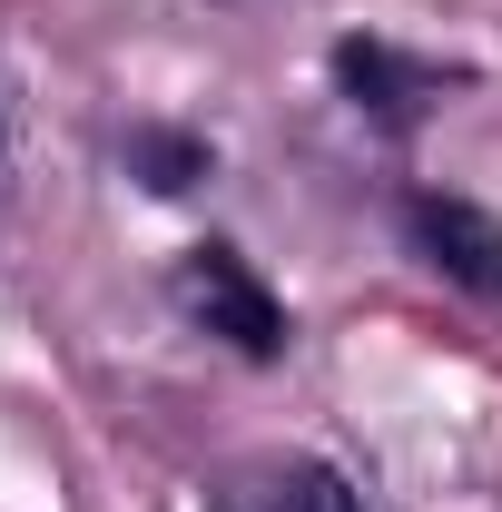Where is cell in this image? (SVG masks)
<instances>
[{"label":"cell","instance_id":"6da1fadb","mask_svg":"<svg viewBox=\"0 0 502 512\" xmlns=\"http://www.w3.org/2000/svg\"><path fill=\"white\" fill-rule=\"evenodd\" d=\"M178 306H188L207 335H227L247 365H276V355H286V306H276V286H266L237 247H188L178 256Z\"/></svg>","mask_w":502,"mask_h":512},{"label":"cell","instance_id":"7a4b0ae2","mask_svg":"<svg viewBox=\"0 0 502 512\" xmlns=\"http://www.w3.org/2000/svg\"><path fill=\"white\" fill-rule=\"evenodd\" d=\"M404 247L424 256L434 276H453L463 296H483V306L502 296V217L493 207H473L453 188H414L404 197Z\"/></svg>","mask_w":502,"mask_h":512},{"label":"cell","instance_id":"3957f363","mask_svg":"<svg viewBox=\"0 0 502 512\" xmlns=\"http://www.w3.org/2000/svg\"><path fill=\"white\" fill-rule=\"evenodd\" d=\"M443 79H453V69L404 60V50H394V40H375V30H345V40H335V89H345L375 128H394V138H404V128L443 99Z\"/></svg>","mask_w":502,"mask_h":512},{"label":"cell","instance_id":"277c9868","mask_svg":"<svg viewBox=\"0 0 502 512\" xmlns=\"http://www.w3.org/2000/svg\"><path fill=\"white\" fill-rule=\"evenodd\" d=\"M207 512H365L355 483L315 453H247L207 483Z\"/></svg>","mask_w":502,"mask_h":512},{"label":"cell","instance_id":"5b68a950","mask_svg":"<svg viewBox=\"0 0 502 512\" xmlns=\"http://www.w3.org/2000/svg\"><path fill=\"white\" fill-rule=\"evenodd\" d=\"M128 168H138L158 197H188L197 178L217 168V148H207V138H188V128H128Z\"/></svg>","mask_w":502,"mask_h":512}]
</instances>
